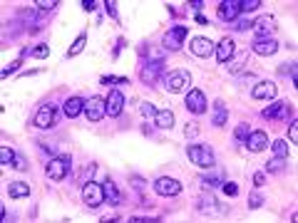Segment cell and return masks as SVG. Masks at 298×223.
<instances>
[{
    "label": "cell",
    "instance_id": "obj_1",
    "mask_svg": "<svg viewBox=\"0 0 298 223\" xmlns=\"http://www.w3.org/2000/svg\"><path fill=\"white\" fill-rule=\"evenodd\" d=\"M186 156H189L192 164H197V166H201V169H211V166L216 164V156H214V152H211V146H206V144H201V146H189V149H186Z\"/></svg>",
    "mask_w": 298,
    "mask_h": 223
},
{
    "label": "cell",
    "instance_id": "obj_2",
    "mask_svg": "<svg viewBox=\"0 0 298 223\" xmlns=\"http://www.w3.org/2000/svg\"><path fill=\"white\" fill-rule=\"evenodd\" d=\"M189 85H192V74L186 69H172L167 74V89L169 92H184V89H189Z\"/></svg>",
    "mask_w": 298,
    "mask_h": 223
},
{
    "label": "cell",
    "instance_id": "obj_3",
    "mask_svg": "<svg viewBox=\"0 0 298 223\" xmlns=\"http://www.w3.org/2000/svg\"><path fill=\"white\" fill-rule=\"evenodd\" d=\"M82 201L90 206V208H99L102 201H104V191H102V186L95 183V181H87L82 186Z\"/></svg>",
    "mask_w": 298,
    "mask_h": 223
},
{
    "label": "cell",
    "instance_id": "obj_4",
    "mask_svg": "<svg viewBox=\"0 0 298 223\" xmlns=\"http://www.w3.org/2000/svg\"><path fill=\"white\" fill-rule=\"evenodd\" d=\"M67 171H70V159H67V156H55V159H50V164H48V169H45L48 178H52V181H62V178L67 176Z\"/></svg>",
    "mask_w": 298,
    "mask_h": 223
},
{
    "label": "cell",
    "instance_id": "obj_5",
    "mask_svg": "<svg viewBox=\"0 0 298 223\" xmlns=\"http://www.w3.org/2000/svg\"><path fill=\"white\" fill-rule=\"evenodd\" d=\"M104 114H107V102H104V99L92 97V99L85 102V117H87L90 122H99Z\"/></svg>",
    "mask_w": 298,
    "mask_h": 223
},
{
    "label": "cell",
    "instance_id": "obj_6",
    "mask_svg": "<svg viewBox=\"0 0 298 223\" xmlns=\"http://www.w3.org/2000/svg\"><path fill=\"white\" fill-rule=\"evenodd\" d=\"M154 191H157L159 196H176V194H181V183H179L176 178L162 176V178L154 181Z\"/></svg>",
    "mask_w": 298,
    "mask_h": 223
},
{
    "label": "cell",
    "instance_id": "obj_7",
    "mask_svg": "<svg viewBox=\"0 0 298 223\" xmlns=\"http://www.w3.org/2000/svg\"><path fill=\"white\" fill-rule=\"evenodd\" d=\"M55 117H57V109L50 104V107H40L37 109V114H35V127L37 129H50L52 124H55Z\"/></svg>",
    "mask_w": 298,
    "mask_h": 223
},
{
    "label": "cell",
    "instance_id": "obj_8",
    "mask_svg": "<svg viewBox=\"0 0 298 223\" xmlns=\"http://www.w3.org/2000/svg\"><path fill=\"white\" fill-rule=\"evenodd\" d=\"M186 109L192 114H204L206 112V97L201 89H189V94H186Z\"/></svg>",
    "mask_w": 298,
    "mask_h": 223
},
{
    "label": "cell",
    "instance_id": "obj_9",
    "mask_svg": "<svg viewBox=\"0 0 298 223\" xmlns=\"http://www.w3.org/2000/svg\"><path fill=\"white\" fill-rule=\"evenodd\" d=\"M189 50H192V55H197V57H209V55H214L216 45L209 40V37H194V40L189 43Z\"/></svg>",
    "mask_w": 298,
    "mask_h": 223
},
{
    "label": "cell",
    "instance_id": "obj_10",
    "mask_svg": "<svg viewBox=\"0 0 298 223\" xmlns=\"http://www.w3.org/2000/svg\"><path fill=\"white\" fill-rule=\"evenodd\" d=\"M234 52H236L234 40H231V37H224V40L216 45V50H214V57H216L219 62H229V60L234 57Z\"/></svg>",
    "mask_w": 298,
    "mask_h": 223
},
{
    "label": "cell",
    "instance_id": "obj_11",
    "mask_svg": "<svg viewBox=\"0 0 298 223\" xmlns=\"http://www.w3.org/2000/svg\"><path fill=\"white\" fill-rule=\"evenodd\" d=\"M266 119H288V114H291V104L288 102H276V104H271V107H266L264 112H261Z\"/></svg>",
    "mask_w": 298,
    "mask_h": 223
},
{
    "label": "cell",
    "instance_id": "obj_12",
    "mask_svg": "<svg viewBox=\"0 0 298 223\" xmlns=\"http://www.w3.org/2000/svg\"><path fill=\"white\" fill-rule=\"evenodd\" d=\"M239 15H241V3H239V0H229V3H221V5H219V18H221V20L236 22Z\"/></svg>",
    "mask_w": 298,
    "mask_h": 223
},
{
    "label": "cell",
    "instance_id": "obj_13",
    "mask_svg": "<svg viewBox=\"0 0 298 223\" xmlns=\"http://www.w3.org/2000/svg\"><path fill=\"white\" fill-rule=\"evenodd\" d=\"M184 37H186V27L176 25V27H172V30L164 35V45H167L169 50H179L181 43H184Z\"/></svg>",
    "mask_w": 298,
    "mask_h": 223
},
{
    "label": "cell",
    "instance_id": "obj_14",
    "mask_svg": "<svg viewBox=\"0 0 298 223\" xmlns=\"http://www.w3.org/2000/svg\"><path fill=\"white\" fill-rule=\"evenodd\" d=\"M253 99H276V94H278V87H276V82H258L256 87H253Z\"/></svg>",
    "mask_w": 298,
    "mask_h": 223
},
{
    "label": "cell",
    "instance_id": "obj_15",
    "mask_svg": "<svg viewBox=\"0 0 298 223\" xmlns=\"http://www.w3.org/2000/svg\"><path fill=\"white\" fill-rule=\"evenodd\" d=\"M122 109H124V94L117 92V89L109 92V97H107V114L109 117H120Z\"/></svg>",
    "mask_w": 298,
    "mask_h": 223
},
{
    "label": "cell",
    "instance_id": "obj_16",
    "mask_svg": "<svg viewBox=\"0 0 298 223\" xmlns=\"http://www.w3.org/2000/svg\"><path fill=\"white\" fill-rule=\"evenodd\" d=\"M246 146H248V152H264V149L269 146V134L266 132H251L248 139H246Z\"/></svg>",
    "mask_w": 298,
    "mask_h": 223
},
{
    "label": "cell",
    "instance_id": "obj_17",
    "mask_svg": "<svg viewBox=\"0 0 298 223\" xmlns=\"http://www.w3.org/2000/svg\"><path fill=\"white\" fill-rule=\"evenodd\" d=\"M276 50H278V43L273 40V37H266V40H256L253 43V52L261 55V57H271V55H276Z\"/></svg>",
    "mask_w": 298,
    "mask_h": 223
},
{
    "label": "cell",
    "instance_id": "obj_18",
    "mask_svg": "<svg viewBox=\"0 0 298 223\" xmlns=\"http://www.w3.org/2000/svg\"><path fill=\"white\" fill-rule=\"evenodd\" d=\"M164 69V65H162V60H152L144 69H142V80L147 82V85H154L157 82V77H159V72Z\"/></svg>",
    "mask_w": 298,
    "mask_h": 223
},
{
    "label": "cell",
    "instance_id": "obj_19",
    "mask_svg": "<svg viewBox=\"0 0 298 223\" xmlns=\"http://www.w3.org/2000/svg\"><path fill=\"white\" fill-rule=\"evenodd\" d=\"M253 30L258 32V40H266V37L276 30V20L273 18H258L253 22Z\"/></svg>",
    "mask_w": 298,
    "mask_h": 223
},
{
    "label": "cell",
    "instance_id": "obj_20",
    "mask_svg": "<svg viewBox=\"0 0 298 223\" xmlns=\"http://www.w3.org/2000/svg\"><path fill=\"white\" fill-rule=\"evenodd\" d=\"M65 114H67L70 119L85 114V102H82L80 97H70V99H65Z\"/></svg>",
    "mask_w": 298,
    "mask_h": 223
},
{
    "label": "cell",
    "instance_id": "obj_21",
    "mask_svg": "<svg viewBox=\"0 0 298 223\" xmlns=\"http://www.w3.org/2000/svg\"><path fill=\"white\" fill-rule=\"evenodd\" d=\"M199 208H201V213H211V211H226V208H224L219 201H216V196L214 194H204L201 199H199Z\"/></svg>",
    "mask_w": 298,
    "mask_h": 223
},
{
    "label": "cell",
    "instance_id": "obj_22",
    "mask_svg": "<svg viewBox=\"0 0 298 223\" xmlns=\"http://www.w3.org/2000/svg\"><path fill=\"white\" fill-rule=\"evenodd\" d=\"M8 194H10V199H27L30 196V186L23 183V181H10L8 183Z\"/></svg>",
    "mask_w": 298,
    "mask_h": 223
},
{
    "label": "cell",
    "instance_id": "obj_23",
    "mask_svg": "<svg viewBox=\"0 0 298 223\" xmlns=\"http://www.w3.org/2000/svg\"><path fill=\"white\" fill-rule=\"evenodd\" d=\"M154 122H157L159 129H172V127H174V114H172L169 109H162V112H157Z\"/></svg>",
    "mask_w": 298,
    "mask_h": 223
},
{
    "label": "cell",
    "instance_id": "obj_24",
    "mask_svg": "<svg viewBox=\"0 0 298 223\" xmlns=\"http://www.w3.org/2000/svg\"><path fill=\"white\" fill-rule=\"evenodd\" d=\"M102 191H104V199H109L112 203H120V194H117V186H115V181H112V178H107V181L102 183Z\"/></svg>",
    "mask_w": 298,
    "mask_h": 223
},
{
    "label": "cell",
    "instance_id": "obj_25",
    "mask_svg": "<svg viewBox=\"0 0 298 223\" xmlns=\"http://www.w3.org/2000/svg\"><path fill=\"white\" fill-rule=\"evenodd\" d=\"M226 119H229V112H226V107H224V102H216V112H214L211 122H214L216 127H224V124H226Z\"/></svg>",
    "mask_w": 298,
    "mask_h": 223
},
{
    "label": "cell",
    "instance_id": "obj_26",
    "mask_svg": "<svg viewBox=\"0 0 298 223\" xmlns=\"http://www.w3.org/2000/svg\"><path fill=\"white\" fill-rule=\"evenodd\" d=\"M85 45H87V35L82 32V35L77 37V40H74V43L70 45V52H67V55H70V57H74V55H80V52L85 50Z\"/></svg>",
    "mask_w": 298,
    "mask_h": 223
},
{
    "label": "cell",
    "instance_id": "obj_27",
    "mask_svg": "<svg viewBox=\"0 0 298 223\" xmlns=\"http://www.w3.org/2000/svg\"><path fill=\"white\" fill-rule=\"evenodd\" d=\"M15 152H13V149L10 146H3V149H0V164H3V166H8V164H13L15 161Z\"/></svg>",
    "mask_w": 298,
    "mask_h": 223
},
{
    "label": "cell",
    "instance_id": "obj_28",
    "mask_svg": "<svg viewBox=\"0 0 298 223\" xmlns=\"http://www.w3.org/2000/svg\"><path fill=\"white\" fill-rule=\"evenodd\" d=\"M271 149H273V154H276V156H281V159H286V156H288V144H286L283 139H276V141L271 144Z\"/></svg>",
    "mask_w": 298,
    "mask_h": 223
},
{
    "label": "cell",
    "instance_id": "obj_29",
    "mask_svg": "<svg viewBox=\"0 0 298 223\" xmlns=\"http://www.w3.org/2000/svg\"><path fill=\"white\" fill-rule=\"evenodd\" d=\"M221 191L226 194V196H231V199H234V196L239 194V186H236L234 181H224V183H221Z\"/></svg>",
    "mask_w": 298,
    "mask_h": 223
},
{
    "label": "cell",
    "instance_id": "obj_30",
    "mask_svg": "<svg viewBox=\"0 0 298 223\" xmlns=\"http://www.w3.org/2000/svg\"><path fill=\"white\" fill-rule=\"evenodd\" d=\"M264 206V196H261L258 191H251V196H248V208H261Z\"/></svg>",
    "mask_w": 298,
    "mask_h": 223
},
{
    "label": "cell",
    "instance_id": "obj_31",
    "mask_svg": "<svg viewBox=\"0 0 298 223\" xmlns=\"http://www.w3.org/2000/svg\"><path fill=\"white\" fill-rule=\"evenodd\" d=\"M261 8V0H244L241 3V13H253Z\"/></svg>",
    "mask_w": 298,
    "mask_h": 223
},
{
    "label": "cell",
    "instance_id": "obj_32",
    "mask_svg": "<svg viewBox=\"0 0 298 223\" xmlns=\"http://www.w3.org/2000/svg\"><path fill=\"white\" fill-rule=\"evenodd\" d=\"M283 169H286V159L276 156V159H271V161H269V171H273V174H276V171H283Z\"/></svg>",
    "mask_w": 298,
    "mask_h": 223
},
{
    "label": "cell",
    "instance_id": "obj_33",
    "mask_svg": "<svg viewBox=\"0 0 298 223\" xmlns=\"http://www.w3.org/2000/svg\"><path fill=\"white\" fill-rule=\"evenodd\" d=\"M248 134H251V132H248V124H239V127H236V132H234V136H236L239 141H246V139H248Z\"/></svg>",
    "mask_w": 298,
    "mask_h": 223
},
{
    "label": "cell",
    "instance_id": "obj_34",
    "mask_svg": "<svg viewBox=\"0 0 298 223\" xmlns=\"http://www.w3.org/2000/svg\"><path fill=\"white\" fill-rule=\"evenodd\" d=\"M30 55H35V57H40V60H45V57L50 55V47H48V45H37L35 50H30Z\"/></svg>",
    "mask_w": 298,
    "mask_h": 223
},
{
    "label": "cell",
    "instance_id": "obj_35",
    "mask_svg": "<svg viewBox=\"0 0 298 223\" xmlns=\"http://www.w3.org/2000/svg\"><path fill=\"white\" fill-rule=\"evenodd\" d=\"M139 109H142V114H144V117H157V109H154L152 104H147V102H142Z\"/></svg>",
    "mask_w": 298,
    "mask_h": 223
},
{
    "label": "cell",
    "instance_id": "obj_36",
    "mask_svg": "<svg viewBox=\"0 0 298 223\" xmlns=\"http://www.w3.org/2000/svg\"><path fill=\"white\" fill-rule=\"evenodd\" d=\"M18 67H20V60H15L13 65H8V67H5L3 72H0V77H3V80H5V77H10V74H13V72H15Z\"/></svg>",
    "mask_w": 298,
    "mask_h": 223
},
{
    "label": "cell",
    "instance_id": "obj_37",
    "mask_svg": "<svg viewBox=\"0 0 298 223\" xmlns=\"http://www.w3.org/2000/svg\"><path fill=\"white\" fill-rule=\"evenodd\" d=\"M264 183H266V174H264V171H256V174H253V186L258 189V186H264Z\"/></svg>",
    "mask_w": 298,
    "mask_h": 223
},
{
    "label": "cell",
    "instance_id": "obj_38",
    "mask_svg": "<svg viewBox=\"0 0 298 223\" xmlns=\"http://www.w3.org/2000/svg\"><path fill=\"white\" fill-rule=\"evenodd\" d=\"M288 139H291L293 144L298 141V122H296V119L291 122V132H288Z\"/></svg>",
    "mask_w": 298,
    "mask_h": 223
},
{
    "label": "cell",
    "instance_id": "obj_39",
    "mask_svg": "<svg viewBox=\"0 0 298 223\" xmlns=\"http://www.w3.org/2000/svg\"><path fill=\"white\" fill-rule=\"evenodd\" d=\"M57 3L55 0H40V3H37V10H52Z\"/></svg>",
    "mask_w": 298,
    "mask_h": 223
},
{
    "label": "cell",
    "instance_id": "obj_40",
    "mask_svg": "<svg viewBox=\"0 0 298 223\" xmlns=\"http://www.w3.org/2000/svg\"><path fill=\"white\" fill-rule=\"evenodd\" d=\"M184 132H186V136H197L199 134V124H186Z\"/></svg>",
    "mask_w": 298,
    "mask_h": 223
},
{
    "label": "cell",
    "instance_id": "obj_41",
    "mask_svg": "<svg viewBox=\"0 0 298 223\" xmlns=\"http://www.w3.org/2000/svg\"><path fill=\"white\" fill-rule=\"evenodd\" d=\"M253 27V20H239L236 22V30H251Z\"/></svg>",
    "mask_w": 298,
    "mask_h": 223
},
{
    "label": "cell",
    "instance_id": "obj_42",
    "mask_svg": "<svg viewBox=\"0 0 298 223\" xmlns=\"http://www.w3.org/2000/svg\"><path fill=\"white\" fill-rule=\"evenodd\" d=\"M13 164L18 166V171H25V169H27V164H25V159H23V156H15V161H13Z\"/></svg>",
    "mask_w": 298,
    "mask_h": 223
},
{
    "label": "cell",
    "instance_id": "obj_43",
    "mask_svg": "<svg viewBox=\"0 0 298 223\" xmlns=\"http://www.w3.org/2000/svg\"><path fill=\"white\" fill-rule=\"evenodd\" d=\"M201 181H204V183H209V186H216V183L221 181V176H204Z\"/></svg>",
    "mask_w": 298,
    "mask_h": 223
},
{
    "label": "cell",
    "instance_id": "obj_44",
    "mask_svg": "<svg viewBox=\"0 0 298 223\" xmlns=\"http://www.w3.org/2000/svg\"><path fill=\"white\" fill-rule=\"evenodd\" d=\"M115 10H117V3H107V13H109L112 18H117V13H115Z\"/></svg>",
    "mask_w": 298,
    "mask_h": 223
},
{
    "label": "cell",
    "instance_id": "obj_45",
    "mask_svg": "<svg viewBox=\"0 0 298 223\" xmlns=\"http://www.w3.org/2000/svg\"><path fill=\"white\" fill-rule=\"evenodd\" d=\"M82 8L92 13V10H95V3H92V0H82Z\"/></svg>",
    "mask_w": 298,
    "mask_h": 223
},
{
    "label": "cell",
    "instance_id": "obj_46",
    "mask_svg": "<svg viewBox=\"0 0 298 223\" xmlns=\"http://www.w3.org/2000/svg\"><path fill=\"white\" fill-rule=\"evenodd\" d=\"M204 8V3H199V0H197V3H192V10H201Z\"/></svg>",
    "mask_w": 298,
    "mask_h": 223
}]
</instances>
